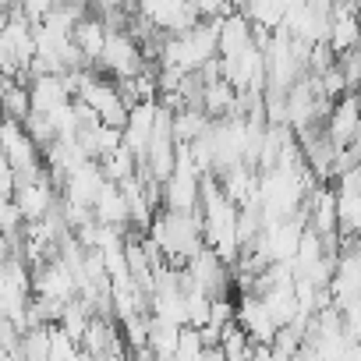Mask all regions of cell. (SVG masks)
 Returning <instances> with one entry per match:
<instances>
[{
    "mask_svg": "<svg viewBox=\"0 0 361 361\" xmlns=\"http://www.w3.org/2000/svg\"><path fill=\"white\" fill-rule=\"evenodd\" d=\"M149 238L156 241V248L163 252V259L170 266H185L206 245V227H202L195 209H170L166 206L149 224Z\"/></svg>",
    "mask_w": 361,
    "mask_h": 361,
    "instance_id": "obj_1",
    "label": "cell"
},
{
    "mask_svg": "<svg viewBox=\"0 0 361 361\" xmlns=\"http://www.w3.org/2000/svg\"><path fill=\"white\" fill-rule=\"evenodd\" d=\"M216 39H220V18L213 22H195L192 29L166 36L159 47V68H177V71H202L216 57Z\"/></svg>",
    "mask_w": 361,
    "mask_h": 361,
    "instance_id": "obj_2",
    "label": "cell"
},
{
    "mask_svg": "<svg viewBox=\"0 0 361 361\" xmlns=\"http://www.w3.org/2000/svg\"><path fill=\"white\" fill-rule=\"evenodd\" d=\"M0 149H4V156L11 159L15 166V180H29V177H39L47 163L43 159V149L39 142L25 131L22 121L15 117H0Z\"/></svg>",
    "mask_w": 361,
    "mask_h": 361,
    "instance_id": "obj_3",
    "label": "cell"
},
{
    "mask_svg": "<svg viewBox=\"0 0 361 361\" xmlns=\"http://www.w3.org/2000/svg\"><path fill=\"white\" fill-rule=\"evenodd\" d=\"M96 64H99L110 78H131V75H138V71L145 68V54H142V47H138V39H135L131 32L110 29L106 47H103V54H99Z\"/></svg>",
    "mask_w": 361,
    "mask_h": 361,
    "instance_id": "obj_4",
    "label": "cell"
},
{
    "mask_svg": "<svg viewBox=\"0 0 361 361\" xmlns=\"http://www.w3.org/2000/svg\"><path fill=\"white\" fill-rule=\"evenodd\" d=\"M22 220H43L54 206H57V188L47 173L29 177V180H15V192H11Z\"/></svg>",
    "mask_w": 361,
    "mask_h": 361,
    "instance_id": "obj_5",
    "label": "cell"
},
{
    "mask_svg": "<svg viewBox=\"0 0 361 361\" xmlns=\"http://www.w3.org/2000/svg\"><path fill=\"white\" fill-rule=\"evenodd\" d=\"M326 135L333 138L336 149L350 145V142L361 135V106H357L354 89L343 92L340 99H333V106H329V114H326Z\"/></svg>",
    "mask_w": 361,
    "mask_h": 361,
    "instance_id": "obj_6",
    "label": "cell"
},
{
    "mask_svg": "<svg viewBox=\"0 0 361 361\" xmlns=\"http://www.w3.org/2000/svg\"><path fill=\"white\" fill-rule=\"evenodd\" d=\"M78 347H82V357H103V354H121V350H124L117 326H114L110 315H103V312H96V315L89 319V326H85Z\"/></svg>",
    "mask_w": 361,
    "mask_h": 361,
    "instance_id": "obj_7",
    "label": "cell"
},
{
    "mask_svg": "<svg viewBox=\"0 0 361 361\" xmlns=\"http://www.w3.org/2000/svg\"><path fill=\"white\" fill-rule=\"evenodd\" d=\"M29 96H32V110H39V114H54L57 106L75 99L64 75H32L29 78Z\"/></svg>",
    "mask_w": 361,
    "mask_h": 361,
    "instance_id": "obj_8",
    "label": "cell"
},
{
    "mask_svg": "<svg viewBox=\"0 0 361 361\" xmlns=\"http://www.w3.org/2000/svg\"><path fill=\"white\" fill-rule=\"evenodd\" d=\"M75 43H78V50H82V57L89 61V64H96L99 61V54H103V47H106V36H110V25H106V18L103 15H82L78 22H75Z\"/></svg>",
    "mask_w": 361,
    "mask_h": 361,
    "instance_id": "obj_9",
    "label": "cell"
},
{
    "mask_svg": "<svg viewBox=\"0 0 361 361\" xmlns=\"http://www.w3.org/2000/svg\"><path fill=\"white\" fill-rule=\"evenodd\" d=\"M92 216H96L99 224H110V227H121V231H128V220H131V213H128L124 188L117 185V180H106V185H103L99 199L92 202Z\"/></svg>",
    "mask_w": 361,
    "mask_h": 361,
    "instance_id": "obj_10",
    "label": "cell"
},
{
    "mask_svg": "<svg viewBox=\"0 0 361 361\" xmlns=\"http://www.w3.org/2000/svg\"><path fill=\"white\" fill-rule=\"evenodd\" d=\"M50 357L54 361H68V357H82V347L75 336H68L57 322H50Z\"/></svg>",
    "mask_w": 361,
    "mask_h": 361,
    "instance_id": "obj_11",
    "label": "cell"
},
{
    "mask_svg": "<svg viewBox=\"0 0 361 361\" xmlns=\"http://www.w3.org/2000/svg\"><path fill=\"white\" fill-rule=\"evenodd\" d=\"M57 4V0H18V11L29 18V22H43V15Z\"/></svg>",
    "mask_w": 361,
    "mask_h": 361,
    "instance_id": "obj_12",
    "label": "cell"
},
{
    "mask_svg": "<svg viewBox=\"0 0 361 361\" xmlns=\"http://www.w3.org/2000/svg\"><path fill=\"white\" fill-rule=\"evenodd\" d=\"M192 4H195V11H199L202 18H220V15L234 4V0H192Z\"/></svg>",
    "mask_w": 361,
    "mask_h": 361,
    "instance_id": "obj_13",
    "label": "cell"
},
{
    "mask_svg": "<svg viewBox=\"0 0 361 361\" xmlns=\"http://www.w3.org/2000/svg\"><path fill=\"white\" fill-rule=\"evenodd\" d=\"M354 96H357V106H361V85H357V89H354Z\"/></svg>",
    "mask_w": 361,
    "mask_h": 361,
    "instance_id": "obj_14",
    "label": "cell"
},
{
    "mask_svg": "<svg viewBox=\"0 0 361 361\" xmlns=\"http://www.w3.org/2000/svg\"><path fill=\"white\" fill-rule=\"evenodd\" d=\"M11 4H15V8H18V0H11Z\"/></svg>",
    "mask_w": 361,
    "mask_h": 361,
    "instance_id": "obj_15",
    "label": "cell"
}]
</instances>
